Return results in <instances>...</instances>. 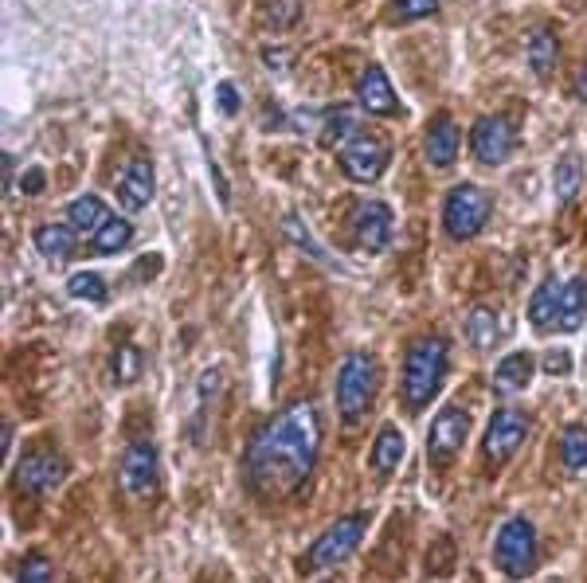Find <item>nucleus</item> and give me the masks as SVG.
<instances>
[{
	"instance_id": "obj_1",
	"label": "nucleus",
	"mask_w": 587,
	"mask_h": 583,
	"mask_svg": "<svg viewBox=\"0 0 587 583\" xmlns=\"http://www.w3.org/2000/svg\"><path fill=\"white\" fill-rule=\"evenodd\" d=\"M318 455H322V415L310 400L290 403L251 435L243 458L251 490L266 502L290 498L298 485L310 482Z\"/></svg>"
},
{
	"instance_id": "obj_2",
	"label": "nucleus",
	"mask_w": 587,
	"mask_h": 583,
	"mask_svg": "<svg viewBox=\"0 0 587 583\" xmlns=\"http://www.w3.org/2000/svg\"><path fill=\"white\" fill-rule=\"evenodd\" d=\"M447 365H450V348L442 338H423L407 348V361H404V403L407 408L423 411L435 396H439Z\"/></svg>"
},
{
	"instance_id": "obj_3",
	"label": "nucleus",
	"mask_w": 587,
	"mask_h": 583,
	"mask_svg": "<svg viewBox=\"0 0 587 583\" xmlns=\"http://www.w3.org/2000/svg\"><path fill=\"white\" fill-rule=\"evenodd\" d=\"M380 388V365L372 353H353L345 356V365L337 373V411L341 420H360L372 411Z\"/></svg>"
},
{
	"instance_id": "obj_4",
	"label": "nucleus",
	"mask_w": 587,
	"mask_h": 583,
	"mask_svg": "<svg viewBox=\"0 0 587 583\" xmlns=\"http://www.w3.org/2000/svg\"><path fill=\"white\" fill-rule=\"evenodd\" d=\"M490 212H494V201H490L486 188H477V184H454L447 192V201H442V231L450 239H474L477 231L486 228Z\"/></svg>"
},
{
	"instance_id": "obj_5",
	"label": "nucleus",
	"mask_w": 587,
	"mask_h": 583,
	"mask_svg": "<svg viewBox=\"0 0 587 583\" xmlns=\"http://www.w3.org/2000/svg\"><path fill=\"white\" fill-rule=\"evenodd\" d=\"M365 529H368V513H349V517L333 521L330 529L310 545L302 568L306 572H325V568L345 564L357 552L360 540H365Z\"/></svg>"
},
{
	"instance_id": "obj_6",
	"label": "nucleus",
	"mask_w": 587,
	"mask_h": 583,
	"mask_svg": "<svg viewBox=\"0 0 587 583\" xmlns=\"http://www.w3.org/2000/svg\"><path fill=\"white\" fill-rule=\"evenodd\" d=\"M337 161H341V173L349 176L357 184H377L384 176L388 161H392V149L380 134L360 126L349 141H341L337 146Z\"/></svg>"
},
{
	"instance_id": "obj_7",
	"label": "nucleus",
	"mask_w": 587,
	"mask_h": 583,
	"mask_svg": "<svg viewBox=\"0 0 587 583\" xmlns=\"http://www.w3.org/2000/svg\"><path fill=\"white\" fill-rule=\"evenodd\" d=\"M537 529L529 517H509L494 537V564L502 568L509 580H525L537 568Z\"/></svg>"
},
{
	"instance_id": "obj_8",
	"label": "nucleus",
	"mask_w": 587,
	"mask_h": 583,
	"mask_svg": "<svg viewBox=\"0 0 587 583\" xmlns=\"http://www.w3.org/2000/svg\"><path fill=\"white\" fill-rule=\"evenodd\" d=\"M525 438H529V415L517 408H502V411H494V420H490L482 450H486L490 462L502 466L525 447Z\"/></svg>"
},
{
	"instance_id": "obj_9",
	"label": "nucleus",
	"mask_w": 587,
	"mask_h": 583,
	"mask_svg": "<svg viewBox=\"0 0 587 583\" xmlns=\"http://www.w3.org/2000/svg\"><path fill=\"white\" fill-rule=\"evenodd\" d=\"M122 490L134 498V502H149L161 485V462H157V450L149 443H134V447L122 455V470H118Z\"/></svg>"
},
{
	"instance_id": "obj_10",
	"label": "nucleus",
	"mask_w": 587,
	"mask_h": 583,
	"mask_svg": "<svg viewBox=\"0 0 587 583\" xmlns=\"http://www.w3.org/2000/svg\"><path fill=\"white\" fill-rule=\"evenodd\" d=\"M67 478V462L56 455V450H28V455L16 462V482L24 493H32V498H47V493H56L59 485H64Z\"/></svg>"
},
{
	"instance_id": "obj_11",
	"label": "nucleus",
	"mask_w": 587,
	"mask_h": 583,
	"mask_svg": "<svg viewBox=\"0 0 587 583\" xmlns=\"http://www.w3.org/2000/svg\"><path fill=\"white\" fill-rule=\"evenodd\" d=\"M470 435V415L462 408H442L439 415L431 420V435H427V458H431V466H450L454 462V455L462 450V443H467Z\"/></svg>"
},
{
	"instance_id": "obj_12",
	"label": "nucleus",
	"mask_w": 587,
	"mask_h": 583,
	"mask_svg": "<svg viewBox=\"0 0 587 583\" xmlns=\"http://www.w3.org/2000/svg\"><path fill=\"white\" fill-rule=\"evenodd\" d=\"M517 129L509 118L502 114H490V118H477L474 129H470V153H474L477 164H502L505 157L514 153Z\"/></svg>"
},
{
	"instance_id": "obj_13",
	"label": "nucleus",
	"mask_w": 587,
	"mask_h": 583,
	"mask_svg": "<svg viewBox=\"0 0 587 583\" xmlns=\"http://www.w3.org/2000/svg\"><path fill=\"white\" fill-rule=\"evenodd\" d=\"M353 239H357L360 251L368 255H380L388 243H392V208L384 201H365L353 216Z\"/></svg>"
},
{
	"instance_id": "obj_14",
	"label": "nucleus",
	"mask_w": 587,
	"mask_h": 583,
	"mask_svg": "<svg viewBox=\"0 0 587 583\" xmlns=\"http://www.w3.org/2000/svg\"><path fill=\"white\" fill-rule=\"evenodd\" d=\"M357 102L360 110L377 114V118H392L400 114V94L392 91V79L384 75V67H365V75L357 79Z\"/></svg>"
},
{
	"instance_id": "obj_15",
	"label": "nucleus",
	"mask_w": 587,
	"mask_h": 583,
	"mask_svg": "<svg viewBox=\"0 0 587 583\" xmlns=\"http://www.w3.org/2000/svg\"><path fill=\"white\" fill-rule=\"evenodd\" d=\"M153 192H157V176H153V164H149L146 157H138V161H129L126 169H122L118 204L126 212H146L149 201H153Z\"/></svg>"
},
{
	"instance_id": "obj_16",
	"label": "nucleus",
	"mask_w": 587,
	"mask_h": 583,
	"mask_svg": "<svg viewBox=\"0 0 587 583\" xmlns=\"http://www.w3.org/2000/svg\"><path fill=\"white\" fill-rule=\"evenodd\" d=\"M459 149H462V129L454 118H435L431 129H427V146H423V153H427V164L431 169H450V164L459 161Z\"/></svg>"
},
{
	"instance_id": "obj_17",
	"label": "nucleus",
	"mask_w": 587,
	"mask_h": 583,
	"mask_svg": "<svg viewBox=\"0 0 587 583\" xmlns=\"http://www.w3.org/2000/svg\"><path fill=\"white\" fill-rule=\"evenodd\" d=\"M505 333H509V325H505V318L494 310V306H477V310H470L467 338H470V345H474L477 353H490V348H497L505 341Z\"/></svg>"
},
{
	"instance_id": "obj_18",
	"label": "nucleus",
	"mask_w": 587,
	"mask_h": 583,
	"mask_svg": "<svg viewBox=\"0 0 587 583\" xmlns=\"http://www.w3.org/2000/svg\"><path fill=\"white\" fill-rule=\"evenodd\" d=\"M532 373H537V361H532V353H525V348H517V353H509L502 361V365L494 368V388L502 396H514V392H525L532 384Z\"/></svg>"
},
{
	"instance_id": "obj_19",
	"label": "nucleus",
	"mask_w": 587,
	"mask_h": 583,
	"mask_svg": "<svg viewBox=\"0 0 587 583\" xmlns=\"http://www.w3.org/2000/svg\"><path fill=\"white\" fill-rule=\"evenodd\" d=\"M560 298H564V283H556V278H544V283L537 286V294H532V301H529V321H532V325H537V329H556Z\"/></svg>"
},
{
	"instance_id": "obj_20",
	"label": "nucleus",
	"mask_w": 587,
	"mask_h": 583,
	"mask_svg": "<svg viewBox=\"0 0 587 583\" xmlns=\"http://www.w3.org/2000/svg\"><path fill=\"white\" fill-rule=\"evenodd\" d=\"M91 243L99 255H118L134 243V224L126 216H106L99 224V231H91Z\"/></svg>"
},
{
	"instance_id": "obj_21",
	"label": "nucleus",
	"mask_w": 587,
	"mask_h": 583,
	"mask_svg": "<svg viewBox=\"0 0 587 583\" xmlns=\"http://www.w3.org/2000/svg\"><path fill=\"white\" fill-rule=\"evenodd\" d=\"M32 243H36V251L47 259V263H64V259H71V251H74V228L44 224V228H36Z\"/></svg>"
},
{
	"instance_id": "obj_22",
	"label": "nucleus",
	"mask_w": 587,
	"mask_h": 583,
	"mask_svg": "<svg viewBox=\"0 0 587 583\" xmlns=\"http://www.w3.org/2000/svg\"><path fill=\"white\" fill-rule=\"evenodd\" d=\"M584 321H587V283H584V278H572V283H564L556 329H560V333H576Z\"/></svg>"
},
{
	"instance_id": "obj_23",
	"label": "nucleus",
	"mask_w": 587,
	"mask_h": 583,
	"mask_svg": "<svg viewBox=\"0 0 587 583\" xmlns=\"http://www.w3.org/2000/svg\"><path fill=\"white\" fill-rule=\"evenodd\" d=\"M587 173H584V157L576 153V149H568V153L556 161V173H552V184H556V196L560 204H572L579 196V188H584Z\"/></svg>"
},
{
	"instance_id": "obj_24",
	"label": "nucleus",
	"mask_w": 587,
	"mask_h": 583,
	"mask_svg": "<svg viewBox=\"0 0 587 583\" xmlns=\"http://www.w3.org/2000/svg\"><path fill=\"white\" fill-rule=\"evenodd\" d=\"M525 55H529V67L537 75H552L560 64V39L552 27H537L529 36V44H525Z\"/></svg>"
},
{
	"instance_id": "obj_25",
	"label": "nucleus",
	"mask_w": 587,
	"mask_h": 583,
	"mask_svg": "<svg viewBox=\"0 0 587 583\" xmlns=\"http://www.w3.org/2000/svg\"><path fill=\"white\" fill-rule=\"evenodd\" d=\"M400 462H404V435L395 427H380L377 447H372V470L377 475H392Z\"/></svg>"
},
{
	"instance_id": "obj_26",
	"label": "nucleus",
	"mask_w": 587,
	"mask_h": 583,
	"mask_svg": "<svg viewBox=\"0 0 587 583\" xmlns=\"http://www.w3.org/2000/svg\"><path fill=\"white\" fill-rule=\"evenodd\" d=\"M102 219H106V208H102V201L94 196V192H87V196H79V201L67 204V228L99 231Z\"/></svg>"
},
{
	"instance_id": "obj_27",
	"label": "nucleus",
	"mask_w": 587,
	"mask_h": 583,
	"mask_svg": "<svg viewBox=\"0 0 587 583\" xmlns=\"http://www.w3.org/2000/svg\"><path fill=\"white\" fill-rule=\"evenodd\" d=\"M141 373H146V353L138 345H122L114 353V384L129 388L134 380H141Z\"/></svg>"
},
{
	"instance_id": "obj_28",
	"label": "nucleus",
	"mask_w": 587,
	"mask_h": 583,
	"mask_svg": "<svg viewBox=\"0 0 587 583\" xmlns=\"http://www.w3.org/2000/svg\"><path fill=\"white\" fill-rule=\"evenodd\" d=\"M560 458H564V466H568L572 475H579V470H587V427H568L564 431V438H560Z\"/></svg>"
},
{
	"instance_id": "obj_29",
	"label": "nucleus",
	"mask_w": 587,
	"mask_h": 583,
	"mask_svg": "<svg viewBox=\"0 0 587 583\" xmlns=\"http://www.w3.org/2000/svg\"><path fill=\"white\" fill-rule=\"evenodd\" d=\"M283 231H286V239H290V243H294V247H302L306 255H313V259H318V263H325V266H330V263H333V259H330V255H325L322 247L313 243L310 228H306V224H302V219H298V216H286V219H283Z\"/></svg>"
},
{
	"instance_id": "obj_30",
	"label": "nucleus",
	"mask_w": 587,
	"mask_h": 583,
	"mask_svg": "<svg viewBox=\"0 0 587 583\" xmlns=\"http://www.w3.org/2000/svg\"><path fill=\"white\" fill-rule=\"evenodd\" d=\"M67 290L74 294V298H83V301H106V283H102V274H94V271H79V274H71L67 278Z\"/></svg>"
},
{
	"instance_id": "obj_31",
	"label": "nucleus",
	"mask_w": 587,
	"mask_h": 583,
	"mask_svg": "<svg viewBox=\"0 0 587 583\" xmlns=\"http://www.w3.org/2000/svg\"><path fill=\"white\" fill-rule=\"evenodd\" d=\"M439 12V0H395L392 20L395 24H415V20H427Z\"/></svg>"
},
{
	"instance_id": "obj_32",
	"label": "nucleus",
	"mask_w": 587,
	"mask_h": 583,
	"mask_svg": "<svg viewBox=\"0 0 587 583\" xmlns=\"http://www.w3.org/2000/svg\"><path fill=\"white\" fill-rule=\"evenodd\" d=\"M302 20V0H275L271 9H266V24L271 27H290V24H298Z\"/></svg>"
},
{
	"instance_id": "obj_33",
	"label": "nucleus",
	"mask_w": 587,
	"mask_h": 583,
	"mask_svg": "<svg viewBox=\"0 0 587 583\" xmlns=\"http://www.w3.org/2000/svg\"><path fill=\"white\" fill-rule=\"evenodd\" d=\"M16 583H51V560H47V557H39V552H32V557H24V564H20Z\"/></svg>"
},
{
	"instance_id": "obj_34",
	"label": "nucleus",
	"mask_w": 587,
	"mask_h": 583,
	"mask_svg": "<svg viewBox=\"0 0 587 583\" xmlns=\"http://www.w3.org/2000/svg\"><path fill=\"white\" fill-rule=\"evenodd\" d=\"M450 568H454V545H450L447 537H439L431 545V552H427V572H431V575H447Z\"/></svg>"
},
{
	"instance_id": "obj_35",
	"label": "nucleus",
	"mask_w": 587,
	"mask_h": 583,
	"mask_svg": "<svg viewBox=\"0 0 587 583\" xmlns=\"http://www.w3.org/2000/svg\"><path fill=\"white\" fill-rule=\"evenodd\" d=\"M544 373H549V376H568L572 373V353H568V348H552V353L544 356Z\"/></svg>"
},
{
	"instance_id": "obj_36",
	"label": "nucleus",
	"mask_w": 587,
	"mask_h": 583,
	"mask_svg": "<svg viewBox=\"0 0 587 583\" xmlns=\"http://www.w3.org/2000/svg\"><path fill=\"white\" fill-rule=\"evenodd\" d=\"M216 102H220V110L228 114V118L239 114V91L231 87V82H220V87H216Z\"/></svg>"
},
{
	"instance_id": "obj_37",
	"label": "nucleus",
	"mask_w": 587,
	"mask_h": 583,
	"mask_svg": "<svg viewBox=\"0 0 587 583\" xmlns=\"http://www.w3.org/2000/svg\"><path fill=\"white\" fill-rule=\"evenodd\" d=\"M24 188H28V192L44 188V173H28V176H24Z\"/></svg>"
},
{
	"instance_id": "obj_38",
	"label": "nucleus",
	"mask_w": 587,
	"mask_h": 583,
	"mask_svg": "<svg viewBox=\"0 0 587 583\" xmlns=\"http://www.w3.org/2000/svg\"><path fill=\"white\" fill-rule=\"evenodd\" d=\"M4 196H12V157L4 153Z\"/></svg>"
},
{
	"instance_id": "obj_39",
	"label": "nucleus",
	"mask_w": 587,
	"mask_h": 583,
	"mask_svg": "<svg viewBox=\"0 0 587 583\" xmlns=\"http://www.w3.org/2000/svg\"><path fill=\"white\" fill-rule=\"evenodd\" d=\"M579 102H587V67H584V75H579Z\"/></svg>"
},
{
	"instance_id": "obj_40",
	"label": "nucleus",
	"mask_w": 587,
	"mask_h": 583,
	"mask_svg": "<svg viewBox=\"0 0 587 583\" xmlns=\"http://www.w3.org/2000/svg\"><path fill=\"white\" fill-rule=\"evenodd\" d=\"M325 583H341V580H337V575H333V580H325Z\"/></svg>"
}]
</instances>
